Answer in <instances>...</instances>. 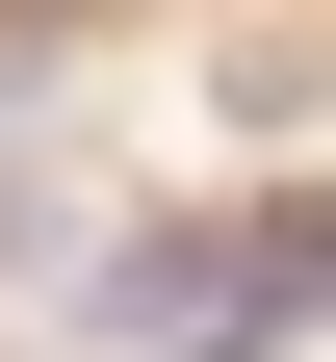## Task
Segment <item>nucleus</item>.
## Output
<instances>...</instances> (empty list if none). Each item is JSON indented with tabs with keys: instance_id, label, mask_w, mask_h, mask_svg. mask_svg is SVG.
Wrapping results in <instances>:
<instances>
[{
	"instance_id": "nucleus-1",
	"label": "nucleus",
	"mask_w": 336,
	"mask_h": 362,
	"mask_svg": "<svg viewBox=\"0 0 336 362\" xmlns=\"http://www.w3.org/2000/svg\"><path fill=\"white\" fill-rule=\"evenodd\" d=\"M78 310H104V337H207V259H181V233H104Z\"/></svg>"
},
{
	"instance_id": "nucleus-2",
	"label": "nucleus",
	"mask_w": 336,
	"mask_h": 362,
	"mask_svg": "<svg viewBox=\"0 0 336 362\" xmlns=\"http://www.w3.org/2000/svg\"><path fill=\"white\" fill-rule=\"evenodd\" d=\"M259 285H284V310H336V207H311V233H259Z\"/></svg>"
}]
</instances>
